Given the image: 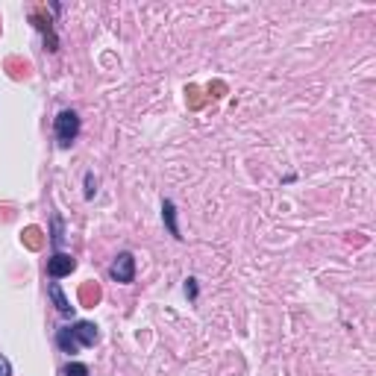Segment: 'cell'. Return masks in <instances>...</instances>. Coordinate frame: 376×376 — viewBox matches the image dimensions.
<instances>
[{
  "mask_svg": "<svg viewBox=\"0 0 376 376\" xmlns=\"http://www.w3.org/2000/svg\"><path fill=\"white\" fill-rule=\"evenodd\" d=\"M71 332H73V338H77L80 347H94L100 341V332H97V327H94L91 320H77L71 327Z\"/></svg>",
  "mask_w": 376,
  "mask_h": 376,
  "instance_id": "cell-4",
  "label": "cell"
},
{
  "mask_svg": "<svg viewBox=\"0 0 376 376\" xmlns=\"http://www.w3.org/2000/svg\"><path fill=\"white\" fill-rule=\"evenodd\" d=\"M56 344H59V350H62V353H80V344H77V338H73V332H71V327H65V330H59L56 332Z\"/></svg>",
  "mask_w": 376,
  "mask_h": 376,
  "instance_id": "cell-7",
  "label": "cell"
},
{
  "mask_svg": "<svg viewBox=\"0 0 376 376\" xmlns=\"http://www.w3.org/2000/svg\"><path fill=\"white\" fill-rule=\"evenodd\" d=\"M47 297L54 300V306H56V312H59V315H65V317H68V315H73L71 300L65 297V291H62V285H59L56 280H54V283H47Z\"/></svg>",
  "mask_w": 376,
  "mask_h": 376,
  "instance_id": "cell-5",
  "label": "cell"
},
{
  "mask_svg": "<svg viewBox=\"0 0 376 376\" xmlns=\"http://www.w3.org/2000/svg\"><path fill=\"white\" fill-rule=\"evenodd\" d=\"M65 376H88V365H83V362H71V365L65 367Z\"/></svg>",
  "mask_w": 376,
  "mask_h": 376,
  "instance_id": "cell-9",
  "label": "cell"
},
{
  "mask_svg": "<svg viewBox=\"0 0 376 376\" xmlns=\"http://www.w3.org/2000/svg\"><path fill=\"white\" fill-rule=\"evenodd\" d=\"M73 270H77V259H73L71 253H65V250H56V253L47 259L50 280H65V277H71Z\"/></svg>",
  "mask_w": 376,
  "mask_h": 376,
  "instance_id": "cell-3",
  "label": "cell"
},
{
  "mask_svg": "<svg viewBox=\"0 0 376 376\" xmlns=\"http://www.w3.org/2000/svg\"><path fill=\"white\" fill-rule=\"evenodd\" d=\"M54 133H56V144L62 150H68L73 141H77L80 136V115L73 112V109H62L54 121Z\"/></svg>",
  "mask_w": 376,
  "mask_h": 376,
  "instance_id": "cell-1",
  "label": "cell"
},
{
  "mask_svg": "<svg viewBox=\"0 0 376 376\" xmlns=\"http://www.w3.org/2000/svg\"><path fill=\"white\" fill-rule=\"evenodd\" d=\"M162 220H165L168 233L180 241L183 233H180V223H177V206H173V200H162Z\"/></svg>",
  "mask_w": 376,
  "mask_h": 376,
  "instance_id": "cell-6",
  "label": "cell"
},
{
  "mask_svg": "<svg viewBox=\"0 0 376 376\" xmlns=\"http://www.w3.org/2000/svg\"><path fill=\"white\" fill-rule=\"evenodd\" d=\"M94 194H97V177L88 171L86 173V200H94Z\"/></svg>",
  "mask_w": 376,
  "mask_h": 376,
  "instance_id": "cell-10",
  "label": "cell"
},
{
  "mask_svg": "<svg viewBox=\"0 0 376 376\" xmlns=\"http://www.w3.org/2000/svg\"><path fill=\"white\" fill-rule=\"evenodd\" d=\"M50 241H54L56 250L65 244V230H62V218L59 215H54V235H50Z\"/></svg>",
  "mask_w": 376,
  "mask_h": 376,
  "instance_id": "cell-8",
  "label": "cell"
},
{
  "mask_svg": "<svg viewBox=\"0 0 376 376\" xmlns=\"http://www.w3.org/2000/svg\"><path fill=\"white\" fill-rule=\"evenodd\" d=\"M0 376H12V365H9V359L0 353Z\"/></svg>",
  "mask_w": 376,
  "mask_h": 376,
  "instance_id": "cell-12",
  "label": "cell"
},
{
  "mask_svg": "<svg viewBox=\"0 0 376 376\" xmlns=\"http://www.w3.org/2000/svg\"><path fill=\"white\" fill-rule=\"evenodd\" d=\"M183 291H186V297H188V300H197V294H200L197 280H194V277H188V280H186V285H183Z\"/></svg>",
  "mask_w": 376,
  "mask_h": 376,
  "instance_id": "cell-11",
  "label": "cell"
},
{
  "mask_svg": "<svg viewBox=\"0 0 376 376\" xmlns=\"http://www.w3.org/2000/svg\"><path fill=\"white\" fill-rule=\"evenodd\" d=\"M109 277L115 280V283H121V285H127V283H133L136 280V256L133 253H118L115 256V262L109 265Z\"/></svg>",
  "mask_w": 376,
  "mask_h": 376,
  "instance_id": "cell-2",
  "label": "cell"
}]
</instances>
